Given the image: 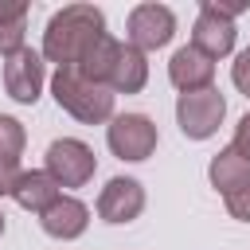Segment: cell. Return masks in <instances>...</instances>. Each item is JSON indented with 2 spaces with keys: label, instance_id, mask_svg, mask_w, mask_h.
<instances>
[{
  "label": "cell",
  "instance_id": "14",
  "mask_svg": "<svg viewBox=\"0 0 250 250\" xmlns=\"http://www.w3.org/2000/svg\"><path fill=\"white\" fill-rule=\"evenodd\" d=\"M207 176H211L215 191L227 199V195H234V191H242V188L250 184V160H242V156H238V152L227 145V148H219V152L211 156Z\"/></svg>",
  "mask_w": 250,
  "mask_h": 250
},
{
  "label": "cell",
  "instance_id": "7",
  "mask_svg": "<svg viewBox=\"0 0 250 250\" xmlns=\"http://www.w3.org/2000/svg\"><path fill=\"white\" fill-rule=\"evenodd\" d=\"M125 35L137 51H160L168 47V39L176 35V16L172 8L164 4H137L129 12V23H125Z\"/></svg>",
  "mask_w": 250,
  "mask_h": 250
},
{
  "label": "cell",
  "instance_id": "19",
  "mask_svg": "<svg viewBox=\"0 0 250 250\" xmlns=\"http://www.w3.org/2000/svg\"><path fill=\"white\" fill-rule=\"evenodd\" d=\"M230 148L242 156V160H250V113L238 121V129H234V141H230Z\"/></svg>",
  "mask_w": 250,
  "mask_h": 250
},
{
  "label": "cell",
  "instance_id": "5",
  "mask_svg": "<svg viewBox=\"0 0 250 250\" xmlns=\"http://www.w3.org/2000/svg\"><path fill=\"white\" fill-rule=\"evenodd\" d=\"M227 117V102L223 94L211 86V90H195V94H180L176 102V121H180V133L191 137V141H207Z\"/></svg>",
  "mask_w": 250,
  "mask_h": 250
},
{
  "label": "cell",
  "instance_id": "20",
  "mask_svg": "<svg viewBox=\"0 0 250 250\" xmlns=\"http://www.w3.org/2000/svg\"><path fill=\"white\" fill-rule=\"evenodd\" d=\"M0 234H4V215H0Z\"/></svg>",
  "mask_w": 250,
  "mask_h": 250
},
{
  "label": "cell",
  "instance_id": "17",
  "mask_svg": "<svg viewBox=\"0 0 250 250\" xmlns=\"http://www.w3.org/2000/svg\"><path fill=\"white\" fill-rule=\"evenodd\" d=\"M230 78H234V86H238V90L250 98V47H246V51L234 59V70H230Z\"/></svg>",
  "mask_w": 250,
  "mask_h": 250
},
{
  "label": "cell",
  "instance_id": "3",
  "mask_svg": "<svg viewBox=\"0 0 250 250\" xmlns=\"http://www.w3.org/2000/svg\"><path fill=\"white\" fill-rule=\"evenodd\" d=\"M246 4H215V0H203L199 8V20L191 27V47L199 55H207L211 62L230 55L234 51V16L242 12Z\"/></svg>",
  "mask_w": 250,
  "mask_h": 250
},
{
  "label": "cell",
  "instance_id": "12",
  "mask_svg": "<svg viewBox=\"0 0 250 250\" xmlns=\"http://www.w3.org/2000/svg\"><path fill=\"white\" fill-rule=\"evenodd\" d=\"M86 223H90V211H86V203L74 199V195H62L59 203H51V207L39 215V227H43L51 238H62V242L78 238V234L86 230Z\"/></svg>",
  "mask_w": 250,
  "mask_h": 250
},
{
  "label": "cell",
  "instance_id": "4",
  "mask_svg": "<svg viewBox=\"0 0 250 250\" xmlns=\"http://www.w3.org/2000/svg\"><path fill=\"white\" fill-rule=\"evenodd\" d=\"M94 168H98V160H94V148L86 141L59 137V141L47 145V172L55 176L59 188H82V184H90Z\"/></svg>",
  "mask_w": 250,
  "mask_h": 250
},
{
  "label": "cell",
  "instance_id": "10",
  "mask_svg": "<svg viewBox=\"0 0 250 250\" xmlns=\"http://www.w3.org/2000/svg\"><path fill=\"white\" fill-rule=\"evenodd\" d=\"M141 211H145V188H141L133 176H113V180L102 188V195H98V215H102V223L121 227V223H133Z\"/></svg>",
  "mask_w": 250,
  "mask_h": 250
},
{
  "label": "cell",
  "instance_id": "9",
  "mask_svg": "<svg viewBox=\"0 0 250 250\" xmlns=\"http://www.w3.org/2000/svg\"><path fill=\"white\" fill-rule=\"evenodd\" d=\"M145 82H148L145 51H137L129 39L125 43H113L109 62L102 70V86H109L113 94H137V90H145Z\"/></svg>",
  "mask_w": 250,
  "mask_h": 250
},
{
  "label": "cell",
  "instance_id": "11",
  "mask_svg": "<svg viewBox=\"0 0 250 250\" xmlns=\"http://www.w3.org/2000/svg\"><path fill=\"white\" fill-rule=\"evenodd\" d=\"M168 78H172V86H176L180 94L211 90V82H215V62H211L207 55H199V51L188 43V47H180V51L172 55V62H168Z\"/></svg>",
  "mask_w": 250,
  "mask_h": 250
},
{
  "label": "cell",
  "instance_id": "16",
  "mask_svg": "<svg viewBox=\"0 0 250 250\" xmlns=\"http://www.w3.org/2000/svg\"><path fill=\"white\" fill-rule=\"evenodd\" d=\"M23 141H27L23 125H20L16 117L0 113V156H4V160H20V152H23Z\"/></svg>",
  "mask_w": 250,
  "mask_h": 250
},
{
  "label": "cell",
  "instance_id": "6",
  "mask_svg": "<svg viewBox=\"0 0 250 250\" xmlns=\"http://www.w3.org/2000/svg\"><path fill=\"white\" fill-rule=\"evenodd\" d=\"M105 141H109V152L121 156V160H148L156 152L160 133L145 113H121V117L109 121Z\"/></svg>",
  "mask_w": 250,
  "mask_h": 250
},
{
  "label": "cell",
  "instance_id": "18",
  "mask_svg": "<svg viewBox=\"0 0 250 250\" xmlns=\"http://www.w3.org/2000/svg\"><path fill=\"white\" fill-rule=\"evenodd\" d=\"M227 211H230L234 219H242V223H250V184H246L242 191H234V195H227Z\"/></svg>",
  "mask_w": 250,
  "mask_h": 250
},
{
  "label": "cell",
  "instance_id": "15",
  "mask_svg": "<svg viewBox=\"0 0 250 250\" xmlns=\"http://www.w3.org/2000/svg\"><path fill=\"white\" fill-rule=\"evenodd\" d=\"M23 20H27V4L0 0V55L4 59L23 51Z\"/></svg>",
  "mask_w": 250,
  "mask_h": 250
},
{
  "label": "cell",
  "instance_id": "8",
  "mask_svg": "<svg viewBox=\"0 0 250 250\" xmlns=\"http://www.w3.org/2000/svg\"><path fill=\"white\" fill-rule=\"evenodd\" d=\"M43 78H47V70H43V55L39 51L23 47V51H16V55L4 59V90H8L12 102L35 105L39 90H43Z\"/></svg>",
  "mask_w": 250,
  "mask_h": 250
},
{
  "label": "cell",
  "instance_id": "1",
  "mask_svg": "<svg viewBox=\"0 0 250 250\" xmlns=\"http://www.w3.org/2000/svg\"><path fill=\"white\" fill-rule=\"evenodd\" d=\"M105 39H109V31H105L102 8H94V4H66L62 12H55V16L47 20L43 59H51V62H59V66L82 70V66L102 51Z\"/></svg>",
  "mask_w": 250,
  "mask_h": 250
},
{
  "label": "cell",
  "instance_id": "2",
  "mask_svg": "<svg viewBox=\"0 0 250 250\" xmlns=\"http://www.w3.org/2000/svg\"><path fill=\"white\" fill-rule=\"evenodd\" d=\"M51 94H55V102H59L70 117H78V121H86V125L113 121V98H117V94H113L109 86L78 74L74 66H59V70H55Z\"/></svg>",
  "mask_w": 250,
  "mask_h": 250
},
{
  "label": "cell",
  "instance_id": "13",
  "mask_svg": "<svg viewBox=\"0 0 250 250\" xmlns=\"http://www.w3.org/2000/svg\"><path fill=\"white\" fill-rule=\"evenodd\" d=\"M12 199H16L23 211L43 215L51 203H59V199H62V191H59V184H55V176H51L47 168H31V172H23V176L16 180Z\"/></svg>",
  "mask_w": 250,
  "mask_h": 250
}]
</instances>
